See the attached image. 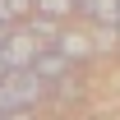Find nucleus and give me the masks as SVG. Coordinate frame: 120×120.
<instances>
[{"mask_svg":"<svg viewBox=\"0 0 120 120\" xmlns=\"http://www.w3.org/2000/svg\"><path fill=\"white\" fill-rule=\"evenodd\" d=\"M42 51H46V46H42V37H37V32H9V37H5V46H0V60H5V69L14 74V69H32Z\"/></svg>","mask_w":120,"mask_h":120,"instance_id":"1","label":"nucleus"},{"mask_svg":"<svg viewBox=\"0 0 120 120\" xmlns=\"http://www.w3.org/2000/svg\"><path fill=\"white\" fill-rule=\"evenodd\" d=\"M32 74L42 79V83H60V79L69 74V60L60 56L56 46H51V51H42V56H37V65H32Z\"/></svg>","mask_w":120,"mask_h":120,"instance_id":"2","label":"nucleus"},{"mask_svg":"<svg viewBox=\"0 0 120 120\" xmlns=\"http://www.w3.org/2000/svg\"><path fill=\"white\" fill-rule=\"evenodd\" d=\"M56 51L69 60V65H79V60L92 56V42L83 37V32H60V37H56Z\"/></svg>","mask_w":120,"mask_h":120,"instance_id":"3","label":"nucleus"},{"mask_svg":"<svg viewBox=\"0 0 120 120\" xmlns=\"http://www.w3.org/2000/svg\"><path fill=\"white\" fill-rule=\"evenodd\" d=\"M79 9H83L92 23H111V28H120V0H79Z\"/></svg>","mask_w":120,"mask_h":120,"instance_id":"4","label":"nucleus"},{"mask_svg":"<svg viewBox=\"0 0 120 120\" xmlns=\"http://www.w3.org/2000/svg\"><path fill=\"white\" fill-rule=\"evenodd\" d=\"M37 9H42L46 19H56V14H69V9H79V0H32Z\"/></svg>","mask_w":120,"mask_h":120,"instance_id":"5","label":"nucleus"},{"mask_svg":"<svg viewBox=\"0 0 120 120\" xmlns=\"http://www.w3.org/2000/svg\"><path fill=\"white\" fill-rule=\"evenodd\" d=\"M5 19H9V5H5V0H0V23H5Z\"/></svg>","mask_w":120,"mask_h":120,"instance_id":"6","label":"nucleus"},{"mask_svg":"<svg viewBox=\"0 0 120 120\" xmlns=\"http://www.w3.org/2000/svg\"><path fill=\"white\" fill-rule=\"evenodd\" d=\"M0 120H28V116H23V111H14V116H0Z\"/></svg>","mask_w":120,"mask_h":120,"instance_id":"7","label":"nucleus"}]
</instances>
